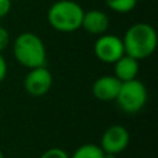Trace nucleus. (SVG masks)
Wrapping results in <instances>:
<instances>
[{
  "mask_svg": "<svg viewBox=\"0 0 158 158\" xmlns=\"http://www.w3.org/2000/svg\"><path fill=\"white\" fill-rule=\"evenodd\" d=\"M129 142H131V135L128 129L122 125H112L104 131L98 146L104 153L118 156L128 148Z\"/></svg>",
  "mask_w": 158,
  "mask_h": 158,
  "instance_id": "nucleus-6",
  "label": "nucleus"
},
{
  "mask_svg": "<svg viewBox=\"0 0 158 158\" xmlns=\"http://www.w3.org/2000/svg\"><path fill=\"white\" fill-rule=\"evenodd\" d=\"M0 158H6V157H4V154H3V151H2V150H0Z\"/></svg>",
  "mask_w": 158,
  "mask_h": 158,
  "instance_id": "nucleus-18",
  "label": "nucleus"
},
{
  "mask_svg": "<svg viewBox=\"0 0 158 158\" xmlns=\"http://www.w3.org/2000/svg\"><path fill=\"white\" fill-rule=\"evenodd\" d=\"M125 54L137 61L150 57L157 49V32L147 22H137L128 28L122 38Z\"/></svg>",
  "mask_w": 158,
  "mask_h": 158,
  "instance_id": "nucleus-1",
  "label": "nucleus"
},
{
  "mask_svg": "<svg viewBox=\"0 0 158 158\" xmlns=\"http://www.w3.org/2000/svg\"><path fill=\"white\" fill-rule=\"evenodd\" d=\"M93 50H94L96 57L101 63L106 64H114L118 58L125 54L122 39L115 35H108V33L98 36L97 40L94 42Z\"/></svg>",
  "mask_w": 158,
  "mask_h": 158,
  "instance_id": "nucleus-5",
  "label": "nucleus"
},
{
  "mask_svg": "<svg viewBox=\"0 0 158 158\" xmlns=\"http://www.w3.org/2000/svg\"><path fill=\"white\" fill-rule=\"evenodd\" d=\"M11 10V0H0V18L6 17Z\"/></svg>",
  "mask_w": 158,
  "mask_h": 158,
  "instance_id": "nucleus-15",
  "label": "nucleus"
},
{
  "mask_svg": "<svg viewBox=\"0 0 158 158\" xmlns=\"http://www.w3.org/2000/svg\"><path fill=\"white\" fill-rule=\"evenodd\" d=\"M39 158H69V154L64 148L60 147H52L46 150Z\"/></svg>",
  "mask_w": 158,
  "mask_h": 158,
  "instance_id": "nucleus-13",
  "label": "nucleus"
},
{
  "mask_svg": "<svg viewBox=\"0 0 158 158\" xmlns=\"http://www.w3.org/2000/svg\"><path fill=\"white\" fill-rule=\"evenodd\" d=\"M117 156H114V154H107V153H104V158H115Z\"/></svg>",
  "mask_w": 158,
  "mask_h": 158,
  "instance_id": "nucleus-17",
  "label": "nucleus"
},
{
  "mask_svg": "<svg viewBox=\"0 0 158 158\" xmlns=\"http://www.w3.org/2000/svg\"><path fill=\"white\" fill-rule=\"evenodd\" d=\"M110 27V18L106 13L100 10L85 11L82 18V29H85L90 35L100 36L107 32Z\"/></svg>",
  "mask_w": 158,
  "mask_h": 158,
  "instance_id": "nucleus-9",
  "label": "nucleus"
},
{
  "mask_svg": "<svg viewBox=\"0 0 158 158\" xmlns=\"http://www.w3.org/2000/svg\"><path fill=\"white\" fill-rule=\"evenodd\" d=\"M7 77V63H6V58L3 57V54L0 53V83L6 79Z\"/></svg>",
  "mask_w": 158,
  "mask_h": 158,
  "instance_id": "nucleus-16",
  "label": "nucleus"
},
{
  "mask_svg": "<svg viewBox=\"0 0 158 158\" xmlns=\"http://www.w3.org/2000/svg\"><path fill=\"white\" fill-rule=\"evenodd\" d=\"M69 158H104V151L98 144L87 143V144L79 146Z\"/></svg>",
  "mask_w": 158,
  "mask_h": 158,
  "instance_id": "nucleus-11",
  "label": "nucleus"
},
{
  "mask_svg": "<svg viewBox=\"0 0 158 158\" xmlns=\"http://www.w3.org/2000/svg\"><path fill=\"white\" fill-rule=\"evenodd\" d=\"M85 10L74 0H58L47 11V21L53 29L71 33L81 29Z\"/></svg>",
  "mask_w": 158,
  "mask_h": 158,
  "instance_id": "nucleus-3",
  "label": "nucleus"
},
{
  "mask_svg": "<svg viewBox=\"0 0 158 158\" xmlns=\"http://www.w3.org/2000/svg\"><path fill=\"white\" fill-rule=\"evenodd\" d=\"M15 60L28 69L46 65V46L43 40L33 32H22L13 43Z\"/></svg>",
  "mask_w": 158,
  "mask_h": 158,
  "instance_id": "nucleus-2",
  "label": "nucleus"
},
{
  "mask_svg": "<svg viewBox=\"0 0 158 158\" xmlns=\"http://www.w3.org/2000/svg\"><path fill=\"white\" fill-rule=\"evenodd\" d=\"M122 82L114 75H103L92 85V93L100 101H112L117 98Z\"/></svg>",
  "mask_w": 158,
  "mask_h": 158,
  "instance_id": "nucleus-8",
  "label": "nucleus"
},
{
  "mask_svg": "<svg viewBox=\"0 0 158 158\" xmlns=\"http://www.w3.org/2000/svg\"><path fill=\"white\" fill-rule=\"evenodd\" d=\"M106 4L114 13L126 14L136 7L137 0H106Z\"/></svg>",
  "mask_w": 158,
  "mask_h": 158,
  "instance_id": "nucleus-12",
  "label": "nucleus"
},
{
  "mask_svg": "<svg viewBox=\"0 0 158 158\" xmlns=\"http://www.w3.org/2000/svg\"><path fill=\"white\" fill-rule=\"evenodd\" d=\"M53 86V75L46 65L29 69L24 79V87L32 97H42L47 94Z\"/></svg>",
  "mask_w": 158,
  "mask_h": 158,
  "instance_id": "nucleus-7",
  "label": "nucleus"
},
{
  "mask_svg": "<svg viewBox=\"0 0 158 158\" xmlns=\"http://www.w3.org/2000/svg\"><path fill=\"white\" fill-rule=\"evenodd\" d=\"M139 74V61L128 54H123L114 63V77L121 82L136 79Z\"/></svg>",
  "mask_w": 158,
  "mask_h": 158,
  "instance_id": "nucleus-10",
  "label": "nucleus"
},
{
  "mask_svg": "<svg viewBox=\"0 0 158 158\" xmlns=\"http://www.w3.org/2000/svg\"><path fill=\"white\" fill-rule=\"evenodd\" d=\"M115 100L122 111L128 114H135L139 112L147 103V89L144 83L137 78L122 82Z\"/></svg>",
  "mask_w": 158,
  "mask_h": 158,
  "instance_id": "nucleus-4",
  "label": "nucleus"
},
{
  "mask_svg": "<svg viewBox=\"0 0 158 158\" xmlns=\"http://www.w3.org/2000/svg\"><path fill=\"white\" fill-rule=\"evenodd\" d=\"M10 44V33L6 28L0 27V53H3Z\"/></svg>",
  "mask_w": 158,
  "mask_h": 158,
  "instance_id": "nucleus-14",
  "label": "nucleus"
}]
</instances>
